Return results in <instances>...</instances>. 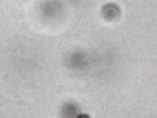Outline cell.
Wrapping results in <instances>:
<instances>
[]
</instances>
